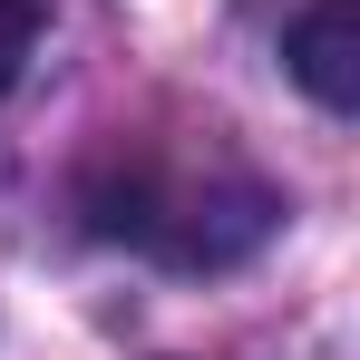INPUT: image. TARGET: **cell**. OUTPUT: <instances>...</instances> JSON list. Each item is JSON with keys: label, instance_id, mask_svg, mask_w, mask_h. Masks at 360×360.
<instances>
[{"label": "cell", "instance_id": "cell-1", "mask_svg": "<svg viewBox=\"0 0 360 360\" xmlns=\"http://www.w3.org/2000/svg\"><path fill=\"white\" fill-rule=\"evenodd\" d=\"M273 214H283V195L214 127L205 136H117L88 176V224L156 263H234L273 234Z\"/></svg>", "mask_w": 360, "mask_h": 360}, {"label": "cell", "instance_id": "cell-2", "mask_svg": "<svg viewBox=\"0 0 360 360\" xmlns=\"http://www.w3.org/2000/svg\"><path fill=\"white\" fill-rule=\"evenodd\" d=\"M292 78L331 117H351V98H360V0H321L292 30Z\"/></svg>", "mask_w": 360, "mask_h": 360}, {"label": "cell", "instance_id": "cell-3", "mask_svg": "<svg viewBox=\"0 0 360 360\" xmlns=\"http://www.w3.org/2000/svg\"><path fill=\"white\" fill-rule=\"evenodd\" d=\"M30 39H39V10H30V0H0V88L20 78V59H30Z\"/></svg>", "mask_w": 360, "mask_h": 360}]
</instances>
